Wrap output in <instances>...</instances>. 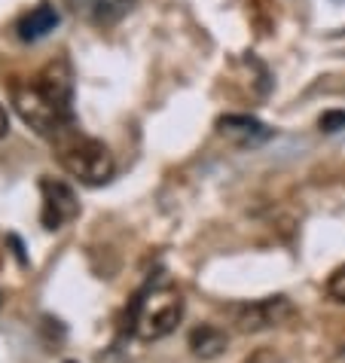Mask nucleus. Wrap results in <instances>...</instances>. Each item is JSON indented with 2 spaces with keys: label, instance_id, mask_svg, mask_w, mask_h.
<instances>
[{
  "label": "nucleus",
  "instance_id": "obj_1",
  "mask_svg": "<svg viewBox=\"0 0 345 363\" xmlns=\"http://www.w3.org/2000/svg\"><path fill=\"white\" fill-rule=\"evenodd\" d=\"M13 107L25 125H31L40 138L62 140L77 132V107H74V70L65 58L49 62L34 77L13 83Z\"/></svg>",
  "mask_w": 345,
  "mask_h": 363
},
{
  "label": "nucleus",
  "instance_id": "obj_10",
  "mask_svg": "<svg viewBox=\"0 0 345 363\" xmlns=\"http://www.w3.org/2000/svg\"><path fill=\"white\" fill-rule=\"evenodd\" d=\"M327 296L333 302H342V306H345V266H339L330 275V281H327Z\"/></svg>",
  "mask_w": 345,
  "mask_h": 363
},
{
  "label": "nucleus",
  "instance_id": "obj_12",
  "mask_svg": "<svg viewBox=\"0 0 345 363\" xmlns=\"http://www.w3.org/2000/svg\"><path fill=\"white\" fill-rule=\"evenodd\" d=\"M6 132H9V116H6V110H4V104H0V140L6 138Z\"/></svg>",
  "mask_w": 345,
  "mask_h": 363
},
{
  "label": "nucleus",
  "instance_id": "obj_4",
  "mask_svg": "<svg viewBox=\"0 0 345 363\" xmlns=\"http://www.w3.org/2000/svg\"><path fill=\"white\" fill-rule=\"evenodd\" d=\"M77 214H80L77 193L65 184V180H55V177L40 180V223H43L49 232H55L65 223H70Z\"/></svg>",
  "mask_w": 345,
  "mask_h": 363
},
{
  "label": "nucleus",
  "instance_id": "obj_9",
  "mask_svg": "<svg viewBox=\"0 0 345 363\" xmlns=\"http://www.w3.org/2000/svg\"><path fill=\"white\" fill-rule=\"evenodd\" d=\"M190 348L196 351L199 357H217L223 348H226V336L217 330V327H202V330H192L190 336Z\"/></svg>",
  "mask_w": 345,
  "mask_h": 363
},
{
  "label": "nucleus",
  "instance_id": "obj_11",
  "mask_svg": "<svg viewBox=\"0 0 345 363\" xmlns=\"http://www.w3.org/2000/svg\"><path fill=\"white\" fill-rule=\"evenodd\" d=\"M321 128H324V132H336V128H345V113H327V116H321Z\"/></svg>",
  "mask_w": 345,
  "mask_h": 363
},
{
  "label": "nucleus",
  "instance_id": "obj_6",
  "mask_svg": "<svg viewBox=\"0 0 345 363\" xmlns=\"http://www.w3.org/2000/svg\"><path fill=\"white\" fill-rule=\"evenodd\" d=\"M65 4L70 6V13L77 18H83V22L98 25V28H110L131 13L135 0H65Z\"/></svg>",
  "mask_w": 345,
  "mask_h": 363
},
{
  "label": "nucleus",
  "instance_id": "obj_7",
  "mask_svg": "<svg viewBox=\"0 0 345 363\" xmlns=\"http://www.w3.org/2000/svg\"><path fill=\"white\" fill-rule=\"evenodd\" d=\"M58 22H62V16H58L55 4L43 0V4H37V6L28 9V13L18 16V22H16V37L25 40V43H37V40H43L49 31H55Z\"/></svg>",
  "mask_w": 345,
  "mask_h": 363
},
{
  "label": "nucleus",
  "instance_id": "obj_5",
  "mask_svg": "<svg viewBox=\"0 0 345 363\" xmlns=\"http://www.w3.org/2000/svg\"><path fill=\"white\" fill-rule=\"evenodd\" d=\"M288 318H293V306L284 296H269L260 302H248V306L236 308V324L241 333H257L284 324Z\"/></svg>",
  "mask_w": 345,
  "mask_h": 363
},
{
  "label": "nucleus",
  "instance_id": "obj_13",
  "mask_svg": "<svg viewBox=\"0 0 345 363\" xmlns=\"http://www.w3.org/2000/svg\"><path fill=\"white\" fill-rule=\"evenodd\" d=\"M67 363H74V360H67Z\"/></svg>",
  "mask_w": 345,
  "mask_h": 363
},
{
  "label": "nucleus",
  "instance_id": "obj_3",
  "mask_svg": "<svg viewBox=\"0 0 345 363\" xmlns=\"http://www.w3.org/2000/svg\"><path fill=\"white\" fill-rule=\"evenodd\" d=\"M58 162L70 177H77L86 186H101L114 177L116 162L114 153L107 150L104 140L80 135V128L74 135H67L58 140Z\"/></svg>",
  "mask_w": 345,
  "mask_h": 363
},
{
  "label": "nucleus",
  "instance_id": "obj_8",
  "mask_svg": "<svg viewBox=\"0 0 345 363\" xmlns=\"http://www.w3.org/2000/svg\"><path fill=\"white\" fill-rule=\"evenodd\" d=\"M217 125H220V135L236 138L241 144H257V140H266L272 135L266 125L257 123V119H251V116H223Z\"/></svg>",
  "mask_w": 345,
  "mask_h": 363
},
{
  "label": "nucleus",
  "instance_id": "obj_2",
  "mask_svg": "<svg viewBox=\"0 0 345 363\" xmlns=\"http://www.w3.org/2000/svg\"><path fill=\"white\" fill-rule=\"evenodd\" d=\"M180 318H184V296H180V290L175 284H168V281H156V284H147L135 296L128 324L141 342H156L171 336L177 330Z\"/></svg>",
  "mask_w": 345,
  "mask_h": 363
}]
</instances>
